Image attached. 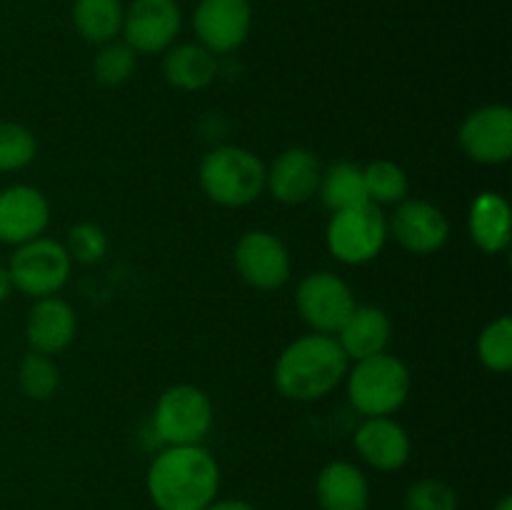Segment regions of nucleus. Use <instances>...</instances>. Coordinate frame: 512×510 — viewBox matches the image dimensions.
<instances>
[{"label":"nucleus","instance_id":"f257e3e1","mask_svg":"<svg viewBox=\"0 0 512 510\" xmlns=\"http://www.w3.org/2000/svg\"><path fill=\"white\" fill-rule=\"evenodd\" d=\"M155 510H205L218 500L220 465L205 445H165L145 475Z\"/></svg>","mask_w":512,"mask_h":510},{"label":"nucleus","instance_id":"f03ea898","mask_svg":"<svg viewBox=\"0 0 512 510\" xmlns=\"http://www.w3.org/2000/svg\"><path fill=\"white\" fill-rule=\"evenodd\" d=\"M350 370L348 355L335 335L308 333L285 345L275 360L273 380L283 398L313 403L333 393Z\"/></svg>","mask_w":512,"mask_h":510},{"label":"nucleus","instance_id":"7ed1b4c3","mask_svg":"<svg viewBox=\"0 0 512 510\" xmlns=\"http://www.w3.org/2000/svg\"><path fill=\"white\" fill-rule=\"evenodd\" d=\"M198 180L208 200L223 208H245L265 190V163L248 148L220 145L210 150L198 170Z\"/></svg>","mask_w":512,"mask_h":510},{"label":"nucleus","instance_id":"20e7f679","mask_svg":"<svg viewBox=\"0 0 512 510\" xmlns=\"http://www.w3.org/2000/svg\"><path fill=\"white\" fill-rule=\"evenodd\" d=\"M345 380H348L350 403L365 418L398 413L413 388L408 365L390 353L358 360L353 370H348Z\"/></svg>","mask_w":512,"mask_h":510},{"label":"nucleus","instance_id":"39448f33","mask_svg":"<svg viewBox=\"0 0 512 510\" xmlns=\"http://www.w3.org/2000/svg\"><path fill=\"white\" fill-rule=\"evenodd\" d=\"M155 435L165 445H203L213 428V403L195 385H170L153 410Z\"/></svg>","mask_w":512,"mask_h":510},{"label":"nucleus","instance_id":"423d86ee","mask_svg":"<svg viewBox=\"0 0 512 510\" xmlns=\"http://www.w3.org/2000/svg\"><path fill=\"white\" fill-rule=\"evenodd\" d=\"M388 240V218L373 203L338 210L325 228V243L333 258L345 265H365L380 255Z\"/></svg>","mask_w":512,"mask_h":510},{"label":"nucleus","instance_id":"0eeeda50","mask_svg":"<svg viewBox=\"0 0 512 510\" xmlns=\"http://www.w3.org/2000/svg\"><path fill=\"white\" fill-rule=\"evenodd\" d=\"M70 268H73V258L68 255L65 245L53 238H43V235L18 245L8 263L13 288L35 300L63 290L70 278Z\"/></svg>","mask_w":512,"mask_h":510},{"label":"nucleus","instance_id":"6e6552de","mask_svg":"<svg viewBox=\"0 0 512 510\" xmlns=\"http://www.w3.org/2000/svg\"><path fill=\"white\" fill-rule=\"evenodd\" d=\"M295 305L303 323L313 333L335 335L355 310V295L340 275L330 270H315L300 280L295 290Z\"/></svg>","mask_w":512,"mask_h":510},{"label":"nucleus","instance_id":"1a4fd4ad","mask_svg":"<svg viewBox=\"0 0 512 510\" xmlns=\"http://www.w3.org/2000/svg\"><path fill=\"white\" fill-rule=\"evenodd\" d=\"M183 28L178 0H133L123 13V43L138 55H160L173 48Z\"/></svg>","mask_w":512,"mask_h":510},{"label":"nucleus","instance_id":"9d476101","mask_svg":"<svg viewBox=\"0 0 512 510\" xmlns=\"http://www.w3.org/2000/svg\"><path fill=\"white\" fill-rule=\"evenodd\" d=\"M235 270L255 290H278L290 280L293 260L278 235L250 230L238 240L233 253Z\"/></svg>","mask_w":512,"mask_h":510},{"label":"nucleus","instance_id":"9b49d317","mask_svg":"<svg viewBox=\"0 0 512 510\" xmlns=\"http://www.w3.org/2000/svg\"><path fill=\"white\" fill-rule=\"evenodd\" d=\"M253 28L250 0H200L193 13L198 43L213 55L238 50Z\"/></svg>","mask_w":512,"mask_h":510},{"label":"nucleus","instance_id":"f8f14e48","mask_svg":"<svg viewBox=\"0 0 512 510\" xmlns=\"http://www.w3.org/2000/svg\"><path fill=\"white\" fill-rule=\"evenodd\" d=\"M460 150L473 163L503 165L512 158V110L508 105H483L460 123Z\"/></svg>","mask_w":512,"mask_h":510},{"label":"nucleus","instance_id":"ddd939ff","mask_svg":"<svg viewBox=\"0 0 512 510\" xmlns=\"http://www.w3.org/2000/svg\"><path fill=\"white\" fill-rule=\"evenodd\" d=\"M388 233L398 240L400 248L413 255H433L448 243L450 223L438 205L428 200L405 198L395 205L393 218L388 220Z\"/></svg>","mask_w":512,"mask_h":510},{"label":"nucleus","instance_id":"4468645a","mask_svg":"<svg viewBox=\"0 0 512 510\" xmlns=\"http://www.w3.org/2000/svg\"><path fill=\"white\" fill-rule=\"evenodd\" d=\"M50 223V203L33 185L0 190V243L23 245L40 238Z\"/></svg>","mask_w":512,"mask_h":510},{"label":"nucleus","instance_id":"2eb2a0df","mask_svg":"<svg viewBox=\"0 0 512 510\" xmlns=\"http://www.w3.org/2000/svg\"><path fill=\"white\" fill-rule=\"evenodd\" d=\"M320 160L308 148H288L265 168V190L283 205H303L318 193Z\"/></svg>","mask_w":512,"mask_h":510},{"label":"nucleus","instance_id":"dca6fc26","mask_svg":"<svg viewBox=\"0 0 512 510\" xmlns=\"http://www.w3.org/2000/svg\"><path fill=\"white\" fill-rule=\"evenodd\" d=\"M353 443L360 458L380 473H395V470L405 468L410 453H413L408 430L390 415L365 418L363 425L355 430Z\"/></svg>","mask_w":512,"mask_h":510},{"label":"nucleus","instance_id":"f3484780","mask_svg":"<svg viewBox=\"0 0 512 510\" xmlns=\"http://www.w3.org/2000/svg\"><path fill=\"white\" fill-rule=\"evenodd\" d=\"M78 318L73 305L58 295L38 298L25 318V338L30 350L43 355H58L75 340Z\"/></svg>","mask_w":512,"mask_h":510},{"label":"nucleus","instance_id":"a211bd4d","mask_svg":"<svg viewBox=\"0 0 512 510\" xmlns=\"http://www.w3.org/2000/svg\"><path fill=\"white\" fill-rule=\"evenodd\" d=\"M390 338H393V323H390L388 313L375 305H355L343 328L335 333V340L348 355L350 363L388 353Z\"/></svg>","mask_w":512,"mask_h":510},{"label":"nucleus","instance_id":"6ab92c4d","mask_svg":"<svg viewBox=\"0 0 512 510\" xmlns=\"http://www.w3.org/2000/svg\"><path fill=\"white\" fill-rule=\"evenodd\" d=\"M315 498L320 510H368L370 483L358 465L333 460L318 473Z\"/></svg>","mask_w":512,"mask_h":510},{"label":"nucleus","instance_id":"aec40b11","mask_svg":"<svg viewBox=\"0 0 512 510\" xmlns=\"http://www.w3.org/2000/svg\"><path fill=\"white\" fill-rule=\"evenodd\" d=\"M510 203L505 200V195L493 193V190H485L470 205L468 215V233L470 240L475 243V248L483 250L488 255H498L503 250H508L510 245Z\"/></svg>","mask_w":512,"mask_h":510},{"label":"nucleus","instance_id":"412c9836","mask_svg":"<svg viewBox=\"0 0 512 510\" xmlns=\"http://www.w3.org/2000/svg\"><path fill=\"white\" fill-rule=\"evenodd\" d=\"M163 75L173 88L198 93L213 85L218 75V60L200 43H180L165 50Z\"/></svg>","mask_w":512,"mask_h":510},{"label":"nucleus","instance_id":"4be33fe9","mask_svg":"<svg viewBox=\"0 0 512 510\" xmlns=\"http://www.w3.org/2000/svg\"><path fill=\"white\" fill-rule=\"evenodd\" d=\"M123 0H73L70 18L80 38L90 45L118 40L123 30Z\"/></svg>","mask_w":512,"mask_h":510},{"label":"nucleus","instance_id":"5701e85b","mask_svg":"<svg viewBox=\"0 0 512 510\" xmlns=\"http://www.w3.org/2000/svg\"><path fill=\"white\" fill-rule=\"evenodd\" d=\"M318 193L330 213L358 208V205L368 203L363 168L350 163V160H338V163L328 165V168L320 173Z\"/></svg>","mask_w":512,"mask_h":510},{"label":"nucleus","instance_id":"b1692460","mask_svg":"<svg viewBox=\"0 0 512 510\" xmlns=\"http://www.w3.org/2000/svg\"><path fill=\"white\" fill-rule=\"evenodd\" d=\"M365 193H368V203L378 205H398L405 198H410V180L408 173L400 168L393 160H373L363 168Z\"/></svg>","mask_w":512,"mask_h":510},{"label":"nucleus","instance_id":"393cba45","mask_svg":"<svg viewBox=\"0 0 512 510\" xmlns=\"http://www.w3.org/2000/svg\"><path fill=\"white\" fill-rule=\"evenodd\" d=\"M18 383L25 398L50 400L60 388V368L53 355H43L30 350L18 368Z\"/></svg>","mask_w":512,"mask_h":510},{"label":"nucleus","instance_id":"a878e982","mask_svg":"<svg viewBox=\"0 0 512 510\" xmlns=\"http://www.w3.org/2000/svg\"><path fill=\"white\" fill-rule=\"evenodd\" d=\"M135 68H138V53L123 40H110V43L100 45L98 55L93 60L95 80L100 85H108V88H118V85L128 83L133 78Z\"/></svg>","mask_w":512,"mask_h":510},{"label":"nucleus","instance_id":"bb28decb","mask_svg":"<svg viewBox=\"0 0 512 510\" xmlns=\"http://www.w3.org/2000/svg\"><path fill=\"white\" fill-rule=\"evenodd\" d=\"M478 358L490 373H508L512 368V320L508 315L490 320L478 335Z\"/></svg>","mask_w":512,"mask_h":510},{"label":"nucleus","instance_id":"cd10ccee","mask_svg":"<svg viewBox=\"0 0 512 510\" xmlns=\"http://www.w3.org/2000/svg\"><path fill=\"white\" fill-rule=\"evenodd\" d=\"M38 153L33 130L20 123H0V173H15L30 165Z\"/></svg>","mask_w":512,"mask_h":510},{"label":"nucleus","instance_id":"c85d7f7f","mask_svg":"<svg viewBox=\"0 0 512 510\" xmlns=\"http://www.w3.org/2000/svg\"><path fill=\"white\" fill-rule=\"evenodd\" d=\"M403 510H458V493L440 478H420L405 490Z\"/></svg>","mask_w":512,"mask_h":510},{"label":"nucleus","instance_id":"c756f323","mask_svg":"<svg viewBox=\"0 0 512 510\" xmlns=\"http://www.w3.org/2000/svg\"><path fill=\"white\" fill-rule=\"evenodd\" d=\"M65 250L73 260L85 265H93L105 258L108 253V235L95 223H78L68 230V243Z\"/></svg>","mask_w":512,"mask_h":510},{"label":"nucleus","instance_id":"7c9ffc66","mask_svg":"<svg viewBox=\"0 0 512 510\" xmlns=\"http://www.w3.org/2000/svg\"><path fill=\"white\" fill-rule=\"evenodd\" d=\"M205 510H255L253 505L245 503V500H215Z\"/></svg>","mask_w":512,"mask_h":510},{"label":"nucleus","instance_id":"2f4dec72","mask_svg":"<svg viewBox=\"0 0 512 510\" xmlns=\"http://www.w3.org/2000/svg\"><path fill=\"white\" fill-rule=\"evenodd\" d=\"M13 280H10V273H8V265H0V303H5V300L10 298V293H13Z\"/></svg>","mask_w":512,"mask_h":510},{"label":"nucleus","instance_id":"473e14b6","mask_svg":"<svg viewBox=\"0 0 512 510\" xmlns=\"http://www.w3.org/2000/svg\"><path fill=\"white\" fill-rule=\"evenodd\" d=\"M493 510H512V498H510V495H503V498H500L498 503L493 505Z\"/></svg>","mask_w":512,"mask_h":510}]
</instances>
